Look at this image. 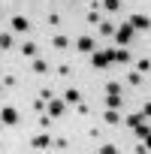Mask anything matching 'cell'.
Returning <instances> with one entry per match:
<instances>
[{"label":"cell","instance_id":"ac0fdd59","mask_svg":"<svg viewBox=\"0 0 151 154\" xmlns=\"http://www.w3.org/2000/svg\"><path fill=\"white\" fill-rule=\"evenodd\" d=\"M115 60H118V63H127V60H130V51H127V48H115Z\"/></svg>","mask_w":151,"mask_h":154},{"label":"cell","instance_id":"6da1fadb","mask_svg":"<svg viewBox=\"0 0 151 154\" xmlns=\"http://www.w3.org/2000/svg\"><path fill=\"white\" fill-rule=\"evenodd\" d=\"M112 36H115V42H118V45H127V42L133 39V27H130V21H124V24H118Z\"/></svg>","mask_w":151,"mask_h":154},{"label":"cell","instance_id":"3957f363","mask_svg":"<svg viewBox=\"0 0 151 154\" xmlns=\"http://www.w3.org/2000/svg\"><path fill=\"white\" fill-rule=\"evenodd\" d=\"M130 27H133V30H142V33H145V30L151 27V18H148L145 12H136V15H130Z\"/></svg>","mask_w":151,"mask_h":154},{"label":"cell","instance_id":"277c9868","mask_svg":"<svg viewBox=\"0 0 151 154\" xmlns=\"http://www.w3.org/2000/svg\"><path fill=\"white\" fill-rule=\"evenodd\" d=\"M9 27H12V33H27V30H30V18H27V15H12Z\"/></svg>","mask_w":151,"mask_h":154},{"label":"cell","instance_id":"e0dca14e","mask_svg":"<svg viewBox=\"0 0 151 154\" xmlns=\"http://www.w3.org/2000/svg\"><path fill=\"white\" fill-rule=\"evenodd\" d=\"M12 48V33H0V51Z\"/></svg>","mask_w":151,"mask_h":154},{"label":"cell","instance_id":"603a6c76","mask_svg":"<svg viewBox=\"0 0 151 154\" xmlns=\"http://www.w3.org/2000/svg\"><path fill=\"white\" fill-rule=\"evenodd\" d=\"M100 151H103V154H115V151H118V145H115V142H103V145H100Z\"/></svg>","mask_w":151,"mask_h":154},{"label":"cell","instance_id":"5bb4252c","mask_svg":"<svg viewBox=\"0 0 151 154\" xmlns=\"http://www.w3.org/2000/svg\"><path fill=\"white\" fill-rule=\"evenodd\" d=\"M51 45H54L57 51H66V48H69V36H54V39H51Z\"/></svg>","mask_w":151,"mask_h":154},{"label":"cell","instance_id":"ba28073f","mask_svg":"<svg viewBox=\"0 0 151 154\" xmlns=\"http://www.w3.org/2000/svg\"><path fill=\"white\" fill-rule=\"evenodd\" d=\"M91 66H94V69H106V66H109V60H106V54H103L100 48L91 51Z\"/></svg>","mask_w":151,"mask_h":154},{"label":"cell","instance_id":"484cf974","mask_svg":"<svg viewBox=\"0 0 151 154\" xmlns=\"http://www.w3.org/2000/svg\"><path fill=\"white\" fill-rule=\"evenodd\" d=\"M45 103H48V100H42V97H36V100H33V112H45Z\"/></svg>","mask_w":151,"mask_h":154},{"label":"cell","instance_id":"d4e9b609","mask_svg":"<svg viewBox=\"0 0 151 154\" xmlns=\"http://www.w3.org/2000/svg\"><path fill=\"white\" fill-rule=\"evenodd\" d=\"M106 94H121V85L118 82H106Z\"/></svg>","mask_w":151,"mask_h":154},{"label":"cell","instance_id":"d6986e66","mask_svg":"<svg viewBox=\"0 0 151 154\" xmlns=\"http://www.w3.org/2000/svg\"><path fill=\"white\" fill-rule=\"evenodd\" d=\"M148 69H151V60H148V57H139V63H136V72H142V75H145Z\"/></svg>","mask_w":151,"mask_h":154},{"label":"cell","instance_id":"4fadbf2b","mask_svg":"<svg viewBox=\"0 0 151 154\" xmlns=\"http://www.w3.org/2000/svg\"><path fill=\"white\" fill-rule=\"evenodd\" d=\"M36 51H39L36 42H21V54H24V57H36Z\"/></svg>","mask_w":151,"mask_h":154},{"label":"cell","instance_id":"f1b7e54d","mask_svg":"<svg viewBox=\"0 0 151 154\" xmlns=\"http://www.w3.org/2000/svg\"><path fill=\"white\" fill-rule=\"evenodd\" d=\"M69 72H72L69 63H60V66H57V75H69Z\"/></svg>","mask_w":151,"mask_h":154},{"label":"cell","instance_id":"4dcf8cb0","mask_svg":"<svg viewBox=\"0 0 151 154\" xmlns=\"http://www.w3.org/2000/svg\"><path fill=\"white\" fill-rule=\"evenodd\" d=\"M39 97H42V100H51L54 94H51V88H42V91H39Z\"/></svg>","mask_w":151,"mask_h":154},{"label":"cell","instance_id":"f546056e","mask_svg":"<svg viewBox=\"0 0 151 154\" xmlns=\"http://www.w3.org/2000/svg\"><path fill=\"white\" fill-rule=\"evenodd\" d=\"M103 54H106V60H109V63H115V48H103Z\"/></svg>","mask_w":151,"mask_h":154},{"label":"cell","instance_id":"5b68a950","mask_svg":"<svg viewBox=\"0 0 151 154\" xmlns=\"http://www.w3.org/2000/svg\"><path fill=\"white\" fill-rule=\"evenodd\" d=\"M45 115H48V118H60V115H63V100L51 97V100L45 103Z\"/></svg>","mask_w":151,"mask_h":154},{"label":"cell","instance_id":"1f68e13d","mask_svg":"<svg viewBox=\"0 0 151 154\" xmlns=\"http://www.w3.org/2000/svg\"><path fill=\"white\" fill-rule=\"evenodd\" d=\"M0 94H3V82H0Z\"/></svg>","mask_w":151,"mask_h":154},{"label":"cell","instance_id":"4316f807","mask_svg":"<svg viewBox=\"0 0 151 154\" xmlns=\"http://www.w3.org/2000/svg\"><path fill=\"white\" fill-rule=\"evenodd\" d=\"M51 124H54V118H48V115H39V127H42V130H48Z\"/></svg>","mask_w":151,"mask_h":154},{"label":"cell","instance_id":"52a82bcc","mask_svg":"<svg viewBox=\"0 0 151 154\" xmlns=\"http://www.w3.org/2000/svg\"><path fill=\"white\" fill-rule=\"evenodd\" d=\"M94 48H97L94 36H79V39H76V51H85V54H91Z\"/></svg>","mask_w":151,"mask_h":154},{"label":"cell","instance_id":"cb8c5ba5","mask_svg":"<svg viewBox=\"0 0 151 154\" xmlns=\"http://www.w3.org/2000/svg\"><path fill=\"white\" fill-rule=\"evenodd\" d=\"M100 21H103V18H100V12H97V9H91V12H88V24H100Z\"/></svg>","mask_w":151,"mask_h":154},{"label":"cell","instance_id":"9a60e30c","mask_svg":"<svg viewBox=\"0 0 151 154\" xmlns=\"http://www.w3.org/2000/svg\"><path fill=\"white\" fill-rule=\"evenodd\" d=\"M121 3H124V0H100V6H103V9H109V12H118V9H121Z\"/></svg>","mask_w":151,"mask_h":154},{"label":"cell","instance_id":"7c38bea8","mask_svg":"<svg viewBox=\"0 0 151 154\" xmlns=\"http://www.w3.org/2000/svg\"><path fill=\"white\" fill-rule=\"evenodd\" d=\"M121 106H124V97L121 94H109L106 97V109H121Z\"/></svg>","mask_w":151,"mask_h":154},{"label":"cell","instance_id":"9c48e42d","mask_svg":"<svg viewBox=\"0 0 151 154\" xmlns=\"http://www.w3.org/2000/svg\"><path fill=\"white\" fill-rule=\"evenodd\" d=\"M63 103H69V106L82 103V91H79V88H66V91H63Z\"/></svg>","mask_w":151,"mask_h":154},{"label":"cell","instance_id":"d6a6232c","mask_svg":"<svg viewBox=\"0 0 151 154\" xmlns=\"http://www.w3.org/2000/svg\"><path fill=\"white\" fill-rule=\"evenodd\" d=\"M0 148H3V139H0Z\"/></svg>","mask_w":151,"mask_h":154},{"label":"cell","instance_id":"8fae6325","mask_svg":"<svg viewBox=\"0 0 151 154\" xmlns=\"http://www.w3.org/2000/svg\"><path fill=\"white\" fill-rule=\"evenodd\" d=\"M103 121H106L109 127H115V124H121V115H118V109H106V112H103Z\"/></svg>","mask_w":151,"mask_h":154},{"label":"cell","instance_id":"8992f818","mask_svg":"<svg viewBox=\"0 0 151 154\" xmlns=\"http://www.w3.org/2000/svg\"><path fill=\"white\" fill-rule=\"evenodd\" d=\"M30 148H36V151H45V148H51V136L42 130V133H36L33 139H30Z\"/></svg>","mask_w":151,"mask_h":154},{"label":"cell","instance_id":"44dd1931","mask_svg":"<svg viewBox=\"0 0 151 154\" xmlns=\"http://www.w3.org/2000/svg\"><path fill=\"white\" fill-rule=\"evenodd\" d=\"M51 148H60V151H66V148H69V139H63V136H60V139H51Z\"/></svg>","mask_w":151,"mask_h":154},{"label":"cell","instance_id":"2e32d148","mask_svg":"<svg viewBox=\"0 0 151 154\" xmlns=\"http://www.w3.org/2000/svg\"><path fill=\"white\" fill-rule=\"evenodd\" d=\"M97 30H100V36H112V33H115V24H112V21H100Z\"/></svg>","mask_w":151,"mask_h":154},{"label":"cell","instance_id":"83f0119b","mask_svg":"<svg viewBox=\"0 0 151 154\" xmlns=\"http://www.w3.org/2000/svg\"><path fill=\"white\" fill-rule=\"evenodd\" d=\"M12 85H15V75L6 72V75H3V88H12Z\"/></svg>","mask_w":151,"mask_h":154},{"label":"cell","instance_id":"ffe728a7","mask_svg":"<svg viewBox=\"0 0 151 154\" xmlns=\"http://www.w3.org/2000/svg\"><path fill=\"white\" fill-rule=\"evenodd\" d=\"M124 121H127V127H136L139 121H148V118H145L142 112H136V115H130V118H124Z\"/></svg>","mask_w":151,"mask_h":154},{"label":"cell","instance_id":"7a4b0ae2","mask_svg":"<svg viewBox=\"0 0 151 154\" xmlns=\"http://www.w3.org/2000/svg\"><path fill=\"white\" fill-rule=\"evenodd\" d=\"M0 121H3V124H9V127H15V124L21 121V115H18V109L3 106V109H0Z\"/></svg>","mask_w":151,"mask_h":154},{"label":"cell","instance_id":"30bf717a","mask_svg":"<svg viewBox=\"0 0 151 154\" xmlns=\"http://www.w3.org/2000/svg\"><path fill=\"white\" fill-rule=\"evenodd\" d=\"M30 69H33L36 75H45V72H48V60H45V57H33V63H30Z\"/></svg>","mask_w":151,"mask_h":154},{"label":"cell","instance_id":"7402d4cb","mask_svg":"<svg viewBox=\"0 0 151 154\" xmlns=\"http://www.w3.org/2000/svg\"><path fill=\"white\" fill-rule=\"evenodd\" d=\"M127 79H130V85H133V88H139V85H142V79H145V75H142V72H130Z\"/></svg>","mask_w":151,"mask_h":154}]
</instances>
